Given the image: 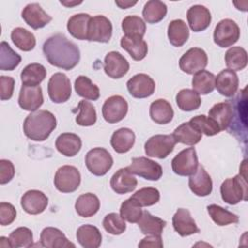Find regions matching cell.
I'll return each mask as SVG.
<instances>
[{"label":"cell","instance_id":"3","mask_svg":"<svg viewBox=\"0 0 248 248\" xmlns=\"http://www.w3.org/2000/svg\"><path fill=\"white\" fill-rule=\"evenodd\" d=\"M222 200L228 204L234 205L247 200V183L245 169H240L239 174L225 179L220 186Z\"/></svg>","mask_w":248,"mask_h":248},{"label":"cell","instance_id":"55","mask_svg":"<svg viewBox=\"0 0 248 248\" xmlns=\"http://www.w3.org/2000/svg\"><path fill=\"white\" fill-rule=\"evenodd\" d=\"M0 89H1V100H9L12 98L15 88V79L12 77L1 76L0 77Z\"/></svg>","mask_w":248,"mask_h":248},{"label":"cell","instance_id":"43","mask_svg":"<svg viewBox=\"0 0 248 248\" xmlns=\"http://www.w3.org/2000/svg\"><path fill=\"white\" fill-rule=\"evenodd\" d=\"M11 39L14 45L22 51H30L36 46V38L34 34L22 27L13 29L11 32Z\"/></svg>","mask_w":248,"mask_h":248},{"label":"cell","instance_id":"8","mask_svg":"<svg viewBox=\"0 0 248 248\" xmlns=\"http://www.w3.org/2000/svg\"><path fill=\"white\" fill-rule=\"evenodd\" d=\"M198 167L199 160L196 149L194 147L181 150L171 160V169L173 172L180 176H190L194 174Z\"/></svg>","mask_w":248,"mask_h":248},{"label":"cell","instance_id":"19","mask_svg":"<svg viewBox=\"0 0 248 248\" xmlns=\"http://www.w3.org/2000/svg\"><path fill=\"white\" fill-rule=\"evenodd\" d=\"M21 16L33 29L43 28L52 19V17L46 14L38 3H30L26 5L21 12Z\"/></svg>","mask_w":248,"mask_h":248},{"label":"cell","instance_id":"9","mask_svg":"<svg viewBox=\"0 0 248 248\" xmlns=\"http://www.w3.org/2000/svg\"><path fill=\"white\" fill-rule=\"evenodd\" d=\"M127 169L133 173L137 174L146 180L157 181L163 174L161 165L146 157H135Z\"/></svg>","mask_w":248,"mask_h":248},{"label":"cell","instance_id":"26","mask_svg":"<svg viewBox=\"0 0 248 248\" xmlns=\"http://www.w3.org/2000/svg\"><path fill=\"white\" fill-rule=\"evenodd\" d=\"M232 101H226L215 104L208 111V116L212 118L219 126L220 130H228L232 120Z\"/></svg>","mask_w":248,"mask_h":248},{"label":"cell","instance_id":"23","mask_svg":"<svg viewBox=\"0 0 248 248\" xmlns=\"http://www.w3.org/2000/svg\"><path fill=\"white\" fill-rule=\"evenodd\" d=\"M190 190L199 197H205L212 192V180L202 166H199L196 172L189 178Z\"/></svg>","mask_w":248,"mask_h":248},{"label":"cell","instance_id":"10","mask_svg":"<svg viewBox=\"0 0 248 248\" xmlns=\"http://www.w3.org/2000/svg\"><path fill=\"white\" fill-rule=\"evenodd\" d=\"M47 93L53 103L67 102L72 93L70 78L63 73L53 74L47 83Z\"/></svg>","mask_w":248,"mask_h":248},{"label":"cell","instance_id":"17","mask_svg":"<svg viewBox=\"0 0 248 248\" xmlns=\"http://www.w3.org/2000/svg\"><path fill=\"white\" fill-rule=\"evenodd\" d=\"M245 90L243 89L241 91V94H239L233 101L232 104V123L230 125V127L228 128V131L235 136H239L240 138V133L242 132L241 128H240V124L243 125L244 128H246V108H247V98H246V94H245ZM243 133V132H242ZM244 134V133H243ZM244 136L246 137V135L244 134Z\"/></svg>","mask_w":248,"mask_h":248},{"label":"cell","instance_id":"32","mask_svg":"<svg viewBox=\"0 0 248 248\" xmlns=\"http://www.w3.org/2000/svg\"><path fill=\"white\" fill-rule=\"evenodd\" d=\"M202 133L193 126L190 122H184L180 124L172 133L176 143H183L187 145H195L202 140Z\"/></svg>","mask_w":248,"mask_h":248},{"label":"cell","instance_id":"41","mask_svg":"<svg viewBox=\"0 0 248 248\" xmlns=\"http://www.w3.org/2000/svg\"><path fill=\"white\" fill-rule=\"evenodd\" d=\"M225 62L230 70L241 71L247 66V52L241 46H232L225 53Z\"/></svg>","mask_w":248,"mask_h":248},{"label":"cell","instance_id":"16","mask_svg":"<svg viewBox=\"0 0 248 248\" xmlns=\"http://www.w3.org/2000/svg\"><path fill=\"white\" fill-rule=\"evenodd\" d=\"M129 68V62L118 51H110L105 56L104 70L111 78H121L128 73Z\"/></svg>","mask_w":248,"mask_h":248},{"label":"cell","instance_id":"5","mask_svg":"<svg viewBox=\"0 0 248 248\" xmlns=\"http://www.w3.org/2000/svg\"><path fill=\"white\" fill-rule=\"evenodd\" d=\"M79 170L71 165L60 167L54 175V186L61 193H73L80 184Z\"/></svg>","mask_w":248,"mask_h":248},{"label":"cell","instance_id":"36","mask_svg":"<svg viewBox=\"0 0 248 248\" xmlns=\"http://www.w3.org/2000/svg\"><path fill=\"white\" fill-rule=\"evenodd\" d=\"M190 32L187 24L182 19H173L168 26V38L173 46H182L189 39Z\"/></svg>","mask_w":248,"mask_h":248},{"label":"cell","instance_id":"24","mask_svg":"<svg viewBox=\"0 0 248 248\" xmlns=\"http://www.w3.org/2000/svg\"><path fill=\"white\" fill-rule=\"evenodd\" d=\"M187 20L194 32H201L210 25L211 14L204 6L194 5L187 11Z\"/></svg>","mask_w":248,"mask_h":248},{"label":"cell","instance_id":"52","mask_svg":"<svg viewBox=\"0 0 248 248\" xmlns=\"http://www.w3.org/2000/svg\"><path fill=\"white\" fill-rule=\"evenodd\" d=\"M103 227L108 233L113 235H119L126 231L125 220L115 212L108 213L104 217Z\"/></svg>","mask_w":248,"mask_h":248},{"label":"cell","instance_id":"15","mask_svg":"<svg viewBox=\"0 0 248 248\" xmlns=\"http://www.w3.org/2000/svg\"><path fill=\"white\" fill-rule=\"evenodd\" d=\"M22 209L31 215L44 212L48 204V198L39 190H29L23 194L20 200Z\"/></svg>","mask_w":248,"mask_h":248},{"label":"cell","instance_id":"38","mask_svg":"<svg viewBox=\"0 0 248 248\" xmlns=\"http://www.w3.org/2000/svg\"><path fill=\"white\" fill-rule=\"evenodd\" d=\"M192 87L198 94L207 95L215 88V76L206 70H202L194 75Z\"/></svg>","mask_w":248,"mask_h":248},{"label":"cell","instance_id":"33","mask_svg":"<svg viewBox=\"0 0 248 248\" xmlns=\"http://www.w3.org/2000/svg\"><path fill=\"white\" fill-rule=\"evenodd\" d=\"M77 213L84 218L95 215L100 209V201L95 194L85 193L80 195L75 203Z\"/></svg>","mask_w":248,"mask_h":248},{"label":"cell","instance_id":"53","mask_svg":"<svg viewBox=\"0 0 248 248\" xmlns=\"http://www.w3.org/2000/svg\"><path fill=\"white\" fill-rule=\"evenodd\" d=\"M16 218V210L10 202H0V224L1 226H8L12 224Z\"/></svg>","mask_w":248,"mask_h":248},{"label":"cell","instance_id":"46","mask_svg":"<svg viewBox=\"0 0 248 248\" xmlns=\"http://www.w3.org/2000/svg\"><path fill=\"white\" fill-rule=\"evenodd\" d=\"M11 248H28L33 246V233L29 228L19 227L14 230L9 235Z\"/></svg>","mask_w":248,"mask_h":248},{"label":"cell","instance_id":"31","mask_svg":"<svg viewBox=\"0 0 248 248\" xmlns=\"http://www.w3.org/2000/svg\"><path fill=\"white\" fill-rule=\"evenodd\" d=\"M136 140L135 133L129 128H120L113 132L110 144L117 153H126L132 149Z\"/></svg>","mask_w":248,"mask_h":248},{"label":"cell","instance_id":"49","mask_svg":"<svg viewBox=\"0 0 248 248\" xmlns=\"http://www.w3.org/2000/svg\"><path fill=\"white\" fill-rule=\"evenodd\" d=\"M193 126H195L202 134L206 136H215L220 133V128L218 124L209 116H205L204 114L194 116L189 121Z\"/></svg>","mask_w":248,"mask_h":248},{"label":"cell","instance_id":"4","mask_svg":"<svg viewBox=\"0 0 248 248\" xmlns=\"http://www.w3.org/2000/svg\"><path fill=\"white\" fill-rule=\"evenodd\" d=\"M85 165L92 174L103 176L112 167L113 159L107 149L103 147H95L86 153Z\"/></svg>","mask_w":248,"mask_h":248},{"label":"cell","instance_id":"30","mask_svg":"<svg viewBox=\"0 0 248 248\" xmlns=\"http://www.w3.org/2000/svg\"><path fill=\"white\" fill-rule=\"evenodd\" d=\"M78 242L84 248H98L102 243V234L99 229L93 225L85 224L77 231Z\"/></svg>","mask_w":248,"mask_h":248},{"label":"cell","instance_id":"14","mask_svg":"<svg viewBox=\"0 0 248 248\" xmlns=\"http://www.w3.org/2000/svg\"><path fill=\"white\" fill-rule=\"evenodd\" d=\"M129 93L138 99L151 96L155 91V81L146 74H137L126 83Z\"/></svg>","mask_w":248,"mask_h":248},{"label":"cell","instance_id":"40","mask_svg":"<svg viewBox=\"0 0 248 248\" xmlns=\"http://www.w3.org/2000/svg\"><path fill=\"white\" fill-rule=\"evenodd\" d=\"M74 86L77 94L86 100L96 101L100 97L99 87L86 76H78L75 80Z\"/></svg>","mask_w":248,"mask_h":248},{"label":"cell","instance_id":"21","mask_svg":"<svg viewBox=\"0 0 248 248\" xmlns=\"http://www.w3.org/2000/svg\"><path fill=\"white\" fill-rule=\"evenodd\" d=\"M172 226L174 231L180 236H188L200 232L195 220L188 209L178 208L172 217Z\"/></svg>","mask_w":248,"mask_h":248},{"label":"cell","instance_id":"12","mask_svg":"<svg viewBox=\"0 0 248 248\" xmlns=\"http://www.w3.org/2000/svg\"><path fill=\"white\" fill-rule=\"evenodd\" d=\"M128 112V103L120 95H113L108 98L103 107L102 114L104 119L110 123H117L124 119Z\"/></svg>","mask_w":248,"mask_h":248},{"label":"cell","instance_id":"58","mask_svg":"<svg viewBox=\"0 0 248 248\" xmlns=\"http://www.w3.org/2000/svg\"><path fill=\"white\" fill-rule=\"evenodd\" d=\"M60 3L66 7H73L76 5H79L82 3V1H60Z\"/></svg>","mask_w":248,"mask_h":248},{"label":"cell","instance_id":"48","mask_svg":"<svg viewBox=\"0 0 248 248\" xmlns=\"http://www.w3.org/2000/svg\"><path fill=\"white\" fill-rule=\"evenodd\" d=\"M121 27L127 36H139L143 38L146 31L145 22L138 16H126L122 20Z\"/></svg>","mask_w":248,"mask_h":248},{"label":"cell","instance_id":"20","mask_svg":"<svg viewBox=\"0 0 248 248\" xmlns=\"http://www.w3.org/2000/svg\"><path fill=\"white\" fill-rule=\"evenodd\" d=\"M138 185L137 178L127 169L122 168L116 170L110 178L111 189L119 195L133 192Z\"/></svg>","mask_w":248,"mask_h":248},{"label":"cell","instance_id":"56","mask_svg":"<svg viewBox=\"0 0 248 248\" xmlns=\"http://www.w3.org/2000/svg\"><path fill=\"white\" fill-rule=\"evenodd\" d=\"M139 247H163V241L161 238V235H155V234H148L144 238H142L140 243Z\"/></svg>","mask_w":248,"mask_h":248},{"label":"cell","instance_id":"57","mask_svg":"<svg viewBox=\"0 0 248 248\" xmlns=\"http://www.w3.org/2000/svg\"><path fill=\"white\" fill-rule=\"evenodd\" d=\"M115 4L120 9H128L137 4V1H128V0H116Z\"/></svg>","mask_w":248,"mask_h":248},{"label":"cell","instance_id":"50","mask_svg":"<svg viewBox=\"0 0 248 248\" xmlns=\"http://www.w3.org/2000/svg\"><path fill=\"white\" fill-rule=\"evenodd\" d=\"M140 207L151 206L157 203L160 200V192L153 187H144L138 190L131 197Z\"/></svg>","mask_w":248,"mask_h":248},{"label":"cell","instance_id":"11","mask_svg":"<svg viewBox=\"0 0 248 248\" xmlns=\"http://www.w3.org/2000/svg\"><path fill=\"white\" fill-rule=\"evenodd\" d=\"M207 54L200 47L188 49L179 59V68L188 75H195L207 66Z\"/></svg>","mask_w":248,"mask_h":248},{"label":"cell","instance_id":"6","mask_svg":"<svg viewBox=\"0 0 248 248\" xmlns=\"http://www.w3.org/2000/svg\"><path fill=\"white\" fill-rule=\"evenodd\" d=\"M239 37V26L231 18L222 19L215 26L213 40L214 43L220 47H228L234 45L238 41Z\"/></svg>","mask_w":248,"mask_h":248},{"label":"cell","instance_id":"54","mask_svg":"<svg viewBox=\"0 0 248 248\" xmlns=\"http://www.w3.org/2000/svg\"><path fill=\"white\" fill-rule=\"evenodd\" d=\"M14 164L6 159L0 160V184L4 185L10 182L15 176Z\"/></svg>","mask_w":248,"mask_h":248},{"label":"cell","instance_id":"42","mask_svg":"<svg viewBox=\"0 0 248 248\" xmlns=\"http://www.w3.org/2000/svg\"><path fill=\"white\" fill-rule=\"evenodd\" d=\"M177 107L183 111H192L200 108L202 100L200 94L192 89H181L175 97Z\"/></svg>","mask_w":248,"mask_h":248},{"label":"cell","instance_id":"1","mask_svg":"<svg viewBox=\"0 0 248 248\" xmlns=\"http://www.w3.org/2000/svg\"><path fill=\"white\" fill-rule=\"evenodd\" d=\"M43 52L50 65L67 71L75 68L80 59L78 46L60 33L46 40Z\"/></svg>","mask_w":248,"mask_h":248},{"label":"cell","instance_id":"27","mask_svg":"<svg viewBox=\"0 0 248 248\" xmlns=\"http://www.w3.org/2000/svg\"><path fill=\"white\" fill-rule=\"evenodd\" d=\"M81 140L74 133H63L55 140V147L62 155L66 157L76 156L81 149Z\"/></svg>","mask_w":248,"mask_h":248},{"label":"cell","instance_id":"44","mask_svg":"<svg viewBox=\"0 0 248 248\" xmlns=\"http://www.w3.org/2000/svg\"><path fill=\"white\" fill-rule=\"evenodd\" d=\"M21 62V56L14 51L9 44L2 41L0 44V70L13 71Z\"/></svg>","mask_w":248,"mask_h":248},{"label":"cell","instance_id":"35","mask_svg":"<svg viewBox=\"0 0 248 248\" xmlns=\"http://www.w3.org/2000/svg\"><path fill=\"white\" fill-rule=\"evenodd\" d=\"M90 18L91 16L84 13L72 16L67 22L69 33L78 40H87V30Z\"/></svg>","mask_w":248,"mask_h":248},{"label":"cell","instance_id":"2","mask_svg":"<svg viewBox=\"0 0 248 248\" xmlns=\"http://www.w3.org/2000/svg\"><path fill=\"white\" fill-rule=\"evenodd\" d=\"M56 125V117L52 112L39 109L26 116L23 121V132L28 139L35 141H43L49 137Z\"/></svg>","mask_w":248,"mask_h":248},{"label":"cell","instance_id":"34","mask_svg":"<svg viewBox=\"0 0 248 248\" xmlns=\"http://www.w3.org/2000/svg\"><path fill=\"white\" fill-rule=\"evenodd\" d=\"M167 223L165 220L152 215L147 210L142 211V215L140 219L138 221V226L140 232L145 235H148V234L161 235Z\"/></svg>","mask_w":248,"mask_h":248},{"label":"cell","instance_id":"22","mask_svg":"<svg viewBox=\"0 0 248 248\" xmlns=\"http://www.w3.org/2000/svg\"><path fill=\"white\" fill-rule=\"evenodd\" d=\"M238 77L232 70L224 69L215 77V87L225 97H232L238 89Z\"/></svg>","mask_w":248,"mask_h":248},{"label":"cell","instance_id":"28","mask_svg":"<svg viewBox=\"0 0 248 248\" xmlns=\"http://www.w3.org/2000/svg\"><path fill=\"white\" fill-rule=\"evenodd\" d=\"M120 46L136 61L142 60L148 51L146 42L139 36L124 35L120 40Z\"/></svg>","mask_w":248,"mask_h":248},{"label":"cell","instance_id":"37","mask_svg":"<svg viewBox=\"0 0 248 248\" xmlns=\"http://www.w3.org/2000/svg\"><path fill=\"white\" fill-rule=\"evenodd\" d=\"M46 70L40 63H31L23 68L20 73V79L22 85L39 86L46 78Z\"/></svg>","mask_w":248,"mask_h":248},{"label":"cell","instance_id":"45","mask_svg":"<svg viewBox=\"0 0 248 248\" xmlns=\"http://www.w3.org/2000/svg\"><path fill=\"white\" fill-rule=\"evenodd\" d=\"M206 208L210 218L218 226H227L229 224H235V223H238L239 221V217L236 214L223 208L220 205L209 204Z\"/></svg>","mask_w":248,"mask_h":248},{"label":"cell","instance_id":"13","mask_svg":"<svg viewBox=\"0 0 248 248\" xmlns=\"http://www.w3.org/2000/svg\"><path fill=\"white\" fill-rule=\"evenodd\" d=\"M112 35V24L105 16H95L90 18L87 30V41L108 43Z\"/></svg>","mask_w":248,"mask_h":248},{"label":"cell","instance_id":"7","mask_svg":"<svg viewBox=\"0 0 248 248\" xmlns=\"http://www.w3.org/2000/svg\"><path fill=\"white\" fill-rule=\"evenodd\" d=\"M175 144L172 135H155L146 140L144 151L149 157L165 159L173 151Z\"/></svg>","mask_w":248,"mask_h":248},{"label":"cell","instance_id":"47","mask_svg":"<svg viewBox=\"0 0 248 248\" xmlns=\"http://www.w3.org/2000/svg\"><path fill=\"white\" fill-rule=\"evenodd\" d=\"M78 108L79 109V113L76 116V122L79 126H92L97 121V112L94 106L85 100H81L78 105Z\"/></svg>","mask_w":248,"mask_h":248},{"label":"cell","instance_id":"51","mask_svg":"<svg viewBox=\"0 0 248 248\" xmlns=\"http://www.w3.org/2000/svg\"><path fill=\"white\" fill-rule=\"evenodd\" d=\"M142 215L141 207L131 198L125 200L120 205V216L129 223H138Z\"/></svg>","mask_w":248,"mask_h":248},{"label":"cell","instance_id":"29","mask_svg":"<svg viewBox=\"0 0 248 248\" xmlns=\"http://www.w3.org/2000/svg\"><path fill=\"white\" fill-rule=\"evenodd\" d=\"M173 109L171 105L165 99H158L151 103L149 115L151 119L160 125L170 123L173 118Z\"/></svg>","mask_w":248,"mask_h":248},{"label":"cell","instance_id":"39","mask_svg":"<svg viewBox=\"0 0 248 248\" xmlns=\"http://www.w3.org/2000/svg\"><path fill=\"white\" fill-rule=\"evenodd\" d=\"M167 5L159 0L147 1L142 10V16L147 23H158L167 15Z\"/></svg>","mask_w":248,"mask_h":248},{"label":"cell","instance_id":"18","mask_svg":"<svg viewBox=\"0 0 248 248\" xmlns=\"http://www.w3.org/2000/svg\"><path fill=\"white\" fill-rule=\"evenodd\" d=\"M44 103L42 87L22 85L18 96L19 107L28 111L37 110Z\"/></svg>","mask_w":248,"mask_h":248},{"label":"cell","instance_id":"25","mask_svg":"<svg viewBox=\"0 0 248 248\" xmlns=\"http://www.w3.org/2000/svg\"><path fill=\"white\" fill-rule=\"evenodd\" d=\"M40 245L46 248H68L76 246L68 240L59 229L53 227H46L41 232Z\"/></svg>","mask_w":248,"mask_h":248}]
</instances>
